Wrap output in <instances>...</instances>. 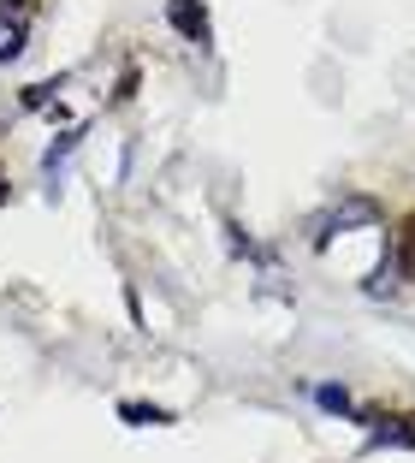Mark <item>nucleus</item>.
<instances>
[{
	"label": "nucleus",
	"instance_id": "obj_5",
	"mask_svg": "<svg viewBox=\"0 0 415 463\" xmlns=\"http://www.w3.org/2000/svg\"><path fill=\"white\" fill-rule=\"evenodd\" d=\"M0 196H6V191H0Z\"/></svg>",
	"mask_w": 415,
	"mask_h": 463
},
{
	"label": "nucleus",
	"instance_id": "obj_4",
	"mask_svg": "<svg viewBox=\"0 0 415 463\" xmlns=\"http://www.w3.org/2000/svg\"><path fill=\"white\" fill-rule=\"evenodd\" d=\"M119 416H125V422H137V428H155V422H166L161 410H143V404H119Z\"/></svg>",
	"mask_w": 415,
	"mask_h": 463
},
{
	"label": "nucleus",
	"instance_id": "obj_1",
	"mask_svg": "<svg viewBox=\"0 0 415 463\" xmlns=\"http://www.w3.org/2000/svg\"><path fill=\"white\" fill-rule=\"evenodd\" d=\"M166 13H173V24L184 30L190 42H208V18H202V6H190V0H173Z\"/></svg>",
	"mask_w": 415,
	"mask_h": 463
},
{
	"label": "nucleus",
	"instance_id": "obj_3",
	"mask_svg": "<svg viewBox=\"0 0 415 463\" xmlns=\"http://www.w3.org/2000/svg\"><path fill=\"white\" fill-rule=\"evenodd\" d=\"M315 404L333 410V416H350V392L344 386H315Z\"/></svg>",
	"mask_w": 415,
	"mask_h": 463
},
{
	"label": "nucleus",
	"instance_id": "obj_2",
	"mask_svg": "<svg viewBox=\"0 0 415 463\" xmlns=\"http://www.w3.org/2000/svg\"><path fill=\"white\" fill-rule=\"evenodd\" d=\"M398 273L415 286V214L403 220V232H398Z\"/></svg>",
	"mask_w": 415,
	"mask_h": 463
}]
</instances>
